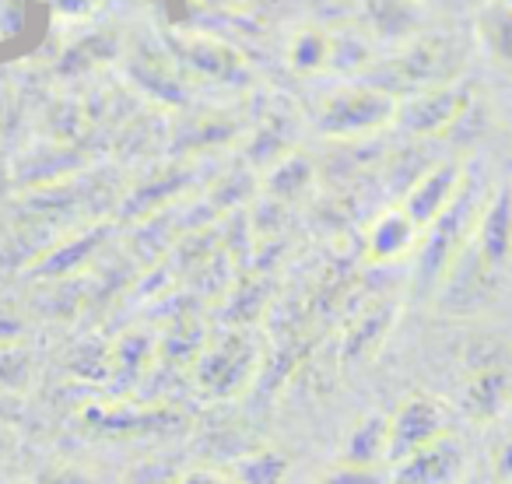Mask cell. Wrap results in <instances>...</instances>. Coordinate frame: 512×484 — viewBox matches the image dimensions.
<instances>
[{"label":"cell","mask_w":512,"mask_h":484,"mask_svg":"<svg viewBox=\"0 0 512 484\" xmlns=\"http://www.w3.org/2000/svg\"><path fill=\"white\" fill-rule=\"evenodd\" d=\"M463 449L453 435L418 449L407 460L397 463V474L390 484H460L463 481Z\"/></svg>","instance_id":"obj_2"},{"label":"cell","mask_w":512,"mask_h":484,"mask_svg":"<svg viewBox=\"0 0 512 484\" xmlns=\"http://www.w3.org/2000/svg\"><path fill=\"white\" fill-rule=\"evenodd\" d=\"M495 481L512 484V435L502 442V449H498V456H495Z\"/></svg>","instance_id":"obj_7"},{"label":"cell","mask_w":512,"mask_h":484,"mask_svg":"<svg viewBox=\"0 0 512 484\" xmlns=\"http://www.w3.org/2000/svg\"><path fill=\"white\" fill-rule=\"evenodd\" d=\"M288 456L278 449H256L246 453L242 460L232 463V481L235 484H285L288 477Z\"/></svg>","instance_id":"obj_4"},{"label":"cell","mask_w":512,"mask_h":484,"mask_svg":"<svg viewBox=\"0 0 512 484\" xmlns=\"http://www.w3.org/2000/svg\"><path fill=\"white\" fill-rule=\"evenodd\" d=\"M449 432V418L446 407L432 397H418L407 400L397 414L390 418V460H407L418 449L432 446V442L446 439Z\"/></svg>","instance_id":"obj_1"},{"label":"cell","mask_w":512,"mask_h":484,"mask_svg":"<svg viewBox=\"0 0 512 484\" xmlns=\"http://www.w3.org/2000/svg\"><path fill=\"white\" fill-rule=\"evenodd\" d=\"M383 460H390V418L372 414L358 428H351L341 463H348V467H379Z\"/></svg>","instance_id":"obj_3"},{"label":"cell","mask_w":512,"mask_h":484,"mask_svg":"<svg viewBox=\"0 0 512 484\" xmlns=\"http://www.w3.org/2000/svg\"><path fill=\"white\" fill-rule=\"evenodd\" d=\"M176 484H235V481L228 474H218V470H190Z\"/></svg>","instance_id":"obj_8"},{"label":"cell","mask_w":512,"mask_h":484,"mask_svg":"<svg viewBox=\"0 0 512 484\" xmlns=\"http://www.w3.org/2000/svg\"><path fill=\"white\" fill-rule=\"evenodd\" d=\"M505 404H509V383H505V376H481L467 390V400H463L470 421L498 418Z\"/></svg>","instance_id":"obj_5"},{"label":"cell","mask_w":512,"mask_h":484,"mask_svg":"<svg viewBox=\"0 0 512 484\" xmlns=\"http://www.w3.org/2000/svg\"><path fill=\"white\" fill-rule=\"evenodd\" d=\"M39 484H88V481L78 474V470H53V474H46Z\"/></svg>","instance_id":"obj_9"},{"label":"cell","mask_w":512,"mask_h":484,"mask_svg":"<svg viewBox=\"0 0 512 484\" xmlns=\"http://www.w3.org/2000/svg\"><path fill=\"white\" fill-rule=\"evenodd\" d=\"M323 484H386V481L376 474V467H348V463H341L337 470H330Z\"/></svg>","instance_id":"obj_6"}]
</instances>
